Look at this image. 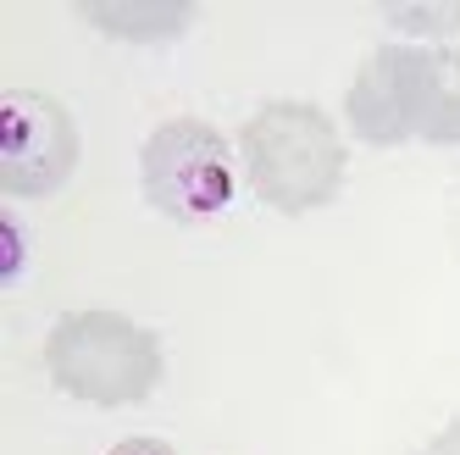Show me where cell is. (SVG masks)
<instances>
[{"mask_svg":"<svg viewBox=\"0 0 460 455\" xmlns=\"http://www.w3.org/2000/svg\"><path fill=\"white\" fill-rule=\"evenodd\" d=\"M360 145H460V50L455 45H377L344 94Z\"/></svg>","mask_w":460,"mask_h":455,"instance_id":"obj_1","label":"cell"},{"mask_svg":"<svg viewBox=\"0 0 460 455\" xmlns=\"http://www.w3.org/2000/svg\"><path fill=\"white\" fill-rule=\"evenodd\" d=\"M239 167L261 206H272L283 217H305L333 206V194L344 189V173H349V150L339 122L322 106L267 101L239 128Z\"/></svg>","mask_w":460,"mask_h":455,"instance_id":"obj_2","label":"cell"},{"mask_svg":"<svg viewBox=\"0 0 460 455\" xmlns=\"http://www.w3.org/2000/svg\"><path fill=\"white\" fill-rule=\"evenodd\" d=\"M161 339L145 322L89 306L67 311L45 339V372L67 400L122 411V406H145L161 383Z\"/></svg>","mask_w":460,"mask_h":455,"instance_id":"obj_3","label":"cell"},{"mask_svg":"<svg viewBox=\"0 0 460 455\" xmlns=\"http://www.w3.org/2000/svg\"><path fill=\"white\" fill-rule=\"evenodd\" d=\"M239 161L222 128L206 117H167L150 128V139L139 150V189L145 201L172 217V222H217L239 194Z\"/></svg>","mask_w":460,"mask_h":455,"instance_id":"obj_4","label":"cell"},{"mask_svg":"<svg viewBox=\"0 0 460 455\" xmlns=\"http://www.w3.org/2000/svg\"><path fill=\"white\" fill-rule=\"evenodd\" d=\"M78 173V122L40 89H6L0 101V194L50 201Z\"/></svg>","mask_w":460,"mask_h":455,"instance_id":"obj_5","label":"cell"},{"mask_svg":"<svg viewBox=\"0 0 460 455\" xmlns=\"http://www.w3.org/2000/svg\"><path fill=\"white\" fill-rule=\"evenodd\" d=\"M78 17L122 45H167L194 22L189 0H84Z\"/></svg>","mask_w":460,"mask_h":455,"instance_id":"obj_6","label":"cell"},{"mask_svg":"<svg viewBox=\"0 0 460 455\" xmlns=\"http://www.w3.org/2000/svg\"><path fill=\"white\" fill-rule=\"evenodd\" d=\"M383 22L400 28L405 45H449L460 34V0H411V6H383Z\"/></svg>","mask_w":460,"mask_h":455,"instance_id":"obj_7","label":"cell"},{"mask_svg":"<svg viewBox=\"0 0 460 455\" xmlns=\"http://www.w3.org/2000/svg\"><path fill=\"white\" fill-rule=\"evenodd\" d=\"M106 455H178V450L161 444V439H122V444H111Z\"/></svg>","mask_w":460,"mask_h":455,"instance_id":"obj_8","label":"cell"},{"mask_svg":"<svg viewBox=\"0 0 460 455\" xmlns=\"http://www.w3.org/2000/svg\"><path fill=\"white\" fill-rule=\"evenodd\" d=\"M421 455H460V422H449V428H438L433 439L421 444Z\"/></svg>","mask_w":460,"mask_h":455,"instance_id":"obj_9","label":"cell"}]
</instances>
